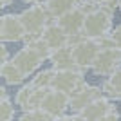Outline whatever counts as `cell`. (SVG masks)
<instances>
[{"label":"cell","mask_w":121,"mask_h":121,"mask_svg":"<svg viewBox=\"0 0 121 121\" xmlns=\"http://www.w3.org/2000/svg\"><path fill=\"white\" fill-rule=\"evenodd\" d=\"M112 18H114V13L105 7H101L99 11L92 13V15H87L85 18V25H83V35L87 38H101V36H107L112 33Z\"/></svg>","instance_id":"1"},{"label":"cell","mask_w":121,"mask_h":121,"mask_svg":"<svg viewBox=\"0 0 121 121\" xmlns=\"http://www.w3.org/2000/svg\"><path fill=\"white\" fill-rule=\"evenodd\" d=\"M20 20L25 27L27 35H42L43 29L52 22L51 15L45 11V7L42 4L36 5H29L27 9H24L20 13Z\"/></svg>","instance_id":"2"},{"label":"cell","mask_w":121,"mask_h":121,"mask_svg":"<svg viewBox=\"0 0 121 121\" xmlns=\"http://www.w3.org/2000/svg\"><path fill=\"white\" fill-rule=\"evenodd\" d=\"M119 67H121V49L114 47V49L99 51V54L96 56V60H94V63H92L91 71L96 76L108 78V76L114 74Z\"/></svg>","instance_id":"3"},{"label":"cell","mask_w":121,"mask_h":121,"mask_svg":"<svg viewBox=\"0 0 121 121\" xmlns=\"http://www.w3.org/2000/svg\"><path fill=\"white\" fill-rule=\"evenodd\" d=\"M99 51L101 49H99V45H98V42L92 40V38H85L81 43L74 45L72 47V56H74L76 67H78L80 71L87 72L92 67L96 56L99 54Z\"/></svg>","instance_id":"4"},{"label":"cell","mask_w":121,"mask_h":121,"mask_svg":"<svg viewBox=\"0 0 121 121\" xmlns=\"http://www.w3.org/2000/svg\"><path fill=\"white\" fill-rule=\"evenodd\" d=\"M43 112H47L51 117H58L65 116V110L67 108H71V96L65 94V92H60L56 91V89H49L42 101V107H40Z\"/></svg>","instance_id":"5"},{"label":"cell","mask_w":121,"mask_h":121,"mask_svg":"<svg viewBox=\"0 0 121 121\" xmlns=\"http://www.w3.org/2000/svg\"><path fill=\"white\" fill-rule=\"evenodd\" d=\"M85 83V72L80 69H71V71H56L52 78L51 89H56L65 94H72L80 85Z\"/></svg>","instance_id":"6"},{"label":"cell","mask_w":121,"mask_h":121,"mask_svg":"<svg viewBox=\"0 0 121 121\" xmlns=\"http://www.w3.org/2000/svg\"><path fill=\"white\" fill-rule=\"evenodd\" d=\"M25 27L20 20V15H4L0 18V40L2 43L9 42H22L25 38Z\"/></svg>","instance_id":"7"},{"label":"cell","mask_w":121,"mask_h":121,"mask_svg":"<svg viewBox=\"0 0 121 121\" xmlns=\"http://www.w3.org/2000/svg\"><path fill=\"white\" fill-rule=\"evenodd\" d=\"M47 91H49V89H38V87H33L31 83H27V85H24L20 91L16 92L15 103H16V107H20L24 112L36 110V108L42 107V101L45 98Z\"/></svg>","instance_id":"8"},{"label":"cell","mask_w":121,"mask_h":121,"mask_svg":"<svg viewBox=\"0 0 121 121\" xmlns=\"http://www.w3.org/2000/svg\"><path fill=\"white\" fill-rule=\"evenodd\" d=\"M71 96V108L76 112V114H80L87 105H91L92 101L99 99V98H105L103 91H101V87H96V85H89V83H83L76 89Z\"/></svg>","instance_id":"9"},{"label":"cell","mask_w":121,"mask_h":121,"mask_svg":"<svg viewBox=\"0 0 121 121\" xmlns=\"http://www.w3.org/2000/svg\"><path fill=\"white\" fill-rule=\"evenodd\" d=\"M11 60H13V63H15V65L18 67V69H20L27 78L33 76V74H36V71H38L40 65L43 63V60L36 54L35 51L29 49V47H25V45L22 47V49L18 51Z\"/></svg>","instance_id":"10"},{"label":"cell","mask_w":121,"mask_h":121,"mask_svg":"<svg viewBox=\"0 0 121 121\" xmlns=\"http://www.w3.org/2000/svg\"><path fill=\"white\" fill-rule=\"evenodd\" d=\"M85 18H87L85 13H83L80 7H74V9H71L69 13H65L63 16H60L56 22H58V25L65 31L67 35L72 36V35H80V33H83Z\"/></svg>","instance_id":"11"},{"label":"cell","mask_w":121,"mask_h":121,"mask_svg":"<svg viewBox=\"0 0 121 121\" xmlns=\"http://www.w3.org/2000/svg\"><path fill=\"white\" fill-rule=\"evenodd\" d=\"M42 40L49 45L51 51H56V49H61V47L67 45V42H69V35H67L65 31L58 25V22L52 20L45 29H43V33H42Z\"/></svg>","instance_id":"12"},{"label":"cell","mask_w":121,"mask_h":121,"mask_svg":"<svg viewBox=\"0 0 121 121\" xmlns=\"http://www.w3.org/2000/svg\"><path fill=\"white\" fill-rule=\"evenodd\" d=\"M114 108H116V107L112 105V101L108 99V98H99V99L92 101L91 105H87L80 114L85 121H98L103 116H107L108 112H112Z\"/></svg>","instance_id":"13"},{"label":"cell","mask_w":121,"mask_h":121,"mask_svg":"<svg viewBox=\"0 0 121 121\" xmlns=\"http://www.w3.org/2000/svg\"><path fill=\"white\" fill-rule=\"evenodd\" d=\"M51 63H52V69L54 71H71V69H78L74 61V56H72V47L65 45L61 49L52 51L51 54Z\"/></svg>","instance_id":"14"},{"label":"cell","mask_w":121,"mask_h":121,"mask_svg":"<svg viewBox=\"0 0 121 121\" xmlns=\"http://www.w3.org/2000/svg\"><path fill=\"white\" fill-rule=\"evenodd\" d=\"M101 91L108 99H121V67L105 80V83L101 85Z\"/></svg>","instance_id":"15"},{"label":"cell","mask_w":121,"mask_h":121,"mask_svg":"<svg viewBox=\"0 0 121 121\" xmlns=\"http://www.w3.org/2000/svg\"><path fill=\"white\" fill-rule=\"evenodd\" d=\"M42 5L45 7V11L51 15L52 20H58L60 16H63L65 13H69L71 9L76 7L71 0H43Z\"/></svg>","instance_id":"16"},{"label":"cell","mask_w":121,"mask_h":121,"mask_svg":"<svg viewBox=\"0 0 121 121\" xmlns=\"http://www.w3.org/2000/svg\"><path fill=\"white\" fill-rule=\"evenodd\" d=\"M0 74L4 78L5 85H20V83L25 81V78H27V76L13 63V60L4 63V65H0Z\"/></svg>","instance_id":"17"},{"label":"cell","mask_w":121,"mask_h":121,"mask_svg":"<svg viewBox=\"0 0 121 121\" xmlns=\"http://www.w3.org/2000/svg\"><path fill=\"white\" fill-rule=\"evenodd\" d=\"M54 69H43V71L36 72L33 78H31V85L38 87V89H51L52 85V78H54Z\"/></svg>","instance_id":"18"},{"label":"cell","mask_w":121,"mask_h":121,"mask_svg":"<svg viewBox=\"0 0 121 121\" xmlns=\"http://www.w3.org/2000/svg\"><path fill=\"white\" fill-rule=\"evenodd\" d=\"M18 121H56V119H54V117H51L49 114L43 112L42 108H36V110L24 112Z\"/></svg>","instance_id":"19"},{"label":"cell","mask_w":121,"mask_h":121,"mask_svg":"<svg viewBox=\"0 0 121 121\" xmlns=\"http://www.w3.org/2000/svg\"><path fill=\"white\" fill-rule=\"evenodd\" d=\"M15 105L11 99L0 101V121H13L15 119Z\"/></svg>","instance_id":"20"},{"label":"cell","mask_w":121,"mask_h":121,"mask_svg":"<svg viewBox=\"0 0 121 121\" xmlns=\"http://www.w3.org/2000/svg\"><path fill=\"white\" fill-rule=\"evenodd\" d=\"M78 7H80L85 15H92V13H96V11L101 9V4L98 2V0H83Z\"/></svg>","instance_id":"21"},{"label":"cell","mask_w":121,"mask_h":121,"mask_svg":"<svg viewBox=\"0 0 121 121\" xmlns=\"http://www.w3.org/2000/svg\"><path fill=\"white\" fill-rule=\"evenodd\" d=\"M98 42V45H99V49H114V40H112V36L110 35H107V36H101V38H96Z\"/></svg>","instance_id":"22"},{"label":"cell","mask_w":121,"mask_h":121,"mask_svg":"<svg viewBox=\"0 0 121 121\" xmlns=\"http://www.w3.org/2000/svg\"><path fill=\"white\" fill-rule=\"evenodd\" d=\"M110 36H112V40H114V45H116L117 49H121V24L112 29Z\"/></svg>","instance_id":"23"},{"label":"cell","mask_w":121,"mask_h":121,"mask_svg":"<svg viewBox=\"0 0 121 121\" xmlns=\"http://www.w3.org/2000/svg\"><path fill=\"white\" fill-rule=\"evenodd\" d=\"M101 4V7H105V9H108V11H116V7L119 5V0H98Z\"/></svg>","instance_id":"24"},{"label":"cell","mask_w":121,"mask_h":121,"mask_svg":"<svg viewBox=\"0 0 121 121\" xmlns=\"http://www.w3.org/2000/svg\"><path fill=\"white\" fill-rule=\"evenodd\" d=\"M7 61H11L9 51H7L5 43H2V45H0V65H4V63H7Z\"/></svg>","instance_id":"25"},{"label":"cell","mask_w":121,"mask_h":121,"mask_svg":"<svg viewBox=\"0 0 121 121\" xmlns=\"http://www.w3.org/2000/svg\"><path fill=\"white\" fill-rule=\"evenodd\" d=\"M98 121H121V119H119V112L114 108L112 112H108L107 116H103L101 119H98Z\"/></svg>","instance_id":"26"},{"label":"cell","mask_w":121,"mask_h":121,"mask_svg":"<svg viewBox=\"0 0 121 121\" xmlns=\"http://www.w3.org/2000/svg\"><path fill=\"white\" fill-rule=\"evenodd\" d=\"M56 121H85V119L81 117V114H72V116H61Z\"/></svg>","instance_id":"27"},{"label":"cell","mask_w":121,"mask_h":121,"mask_svg":"<svg viewBox=\"0 0 121 121\" xmlns=\"http://www.w3.org/2000/svg\"><path fill=\"white\" fill-rule=\"evenodd\" d=\"M4 99H9V96H7V89L4 87H0V101H4Z\"/></svg>","instance_id":"28"},{"label":"cell","mask_w":121,"mask_h":121,"mask_svg":"<svg viewBox=\"0 0 121 121\" xmlns=\"http://www.w3.org/2000/svg\"><path fill=\"white\" fill-rule=\"evenodd\" d=\"M15 2V0H0V7H7V5H11Z\"/></svg>","instance_id":"29"},{"label":"cell","mask_w":121,"mask_h":121,"mask_svg":"<svg viewBox=\"0 0 121 121\" xmlns=\"http://www.w3.org/2000/svg\"><path fill=\"white\" fill-rule=\"evenodd\" d=\"M25 4H29V5H36V4H42L43 0H24Z\"/></svg>","instance_id":"30"},{"label":"cell","mask_w":121,"mask_h":121,"mask_svg":"<svg viewBox=\"0 0 121 121\" xmlns=\"http://www.w3.org/2000/svg\"><path fill=\"white\" fill-rule=\"evenodd\" d=\"M71 2H72V4H74V5H76V7H78V5H80L81 2H83V0H71Z\"/></svg>","instance_id":"31"},{"label":"cell","mask_w":121,"mask_h":121,"mask_svg":"<svg viewBox=\"0 0 121 121\" xmlns=\"http://www.w3.org/2000/svg\"><path fill=\"white\" fill-rule=\"evenodd\" d=\"M117 7H119V11H121V0H119V5H117Z\"/></svg>","instance_id":"32"}]
</instances>
